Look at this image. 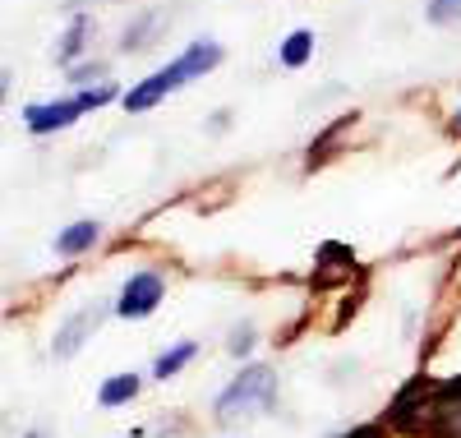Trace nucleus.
Instances as JSON below:
<instances>
[{"instance_id": "1", "label": "nucleus", "mask_w": 461, "mask_h": 438, "mask_svg": "<svg viewBox=\"0 0 461 438\" xmlns=\"http://www.w3.org/2000/svg\"><path fill=\"white\" fill-rule=\"evenodd\" d=\"M217 65H221V47H217V42H189L167 69L148 74L143 84H134V88L125 93V111H130V115L152 111L162 97H171V93L185 88V84H194V78H203V74L217 69Z\"/></svg>"}, {"instance_id": "2", "label": "nucleus", "mask_w": 461, "mask_h": 438, "mask_svg": "<svg viewBox=\"0 0 461 438\" xmlns=\"http://www.w3.org/2000/svg\"><path fill=\"white\" fill-rule=\"evenodd\" d=\"M277 397V370L273 365H245L236 379H230L217 397V420H245V415H263Z\"/></svg>"}, {"instance_id": "3", "label": "nucleus", "mask_w": 461, "mask_h": 438, "mask_svg": "<svg viewBox=\"0 0 461 438\" xmlns=\"http://www.w3.org/2000/svg\"><path fill=\"white\" fill-rule=\"evenodd\" d=\"M162 296H167V282L158 272H130V282L121 287V300H115V314L121 318H148L152 309L162 305Z\"/></svg>"}, {"instance_id": "4", "label": "nucleus", "mask_w": 461, "mask_h": 438, "mask_svg": "<svg viewBox=\"0 0 461 438\" xmlns=\"http://www.w3.org/2000/svg\"><path fill=\"white\" fill-rule=\"evenodd\" d=\"M79 115H84L79 97H69V102H32V106H23V125L32 134H56V130H69Z\"/></svg>"}, {"instance_id": "5", "label": "nucleus", "mask_w": 461, "mask_h": 438, "mask_svg": "<svg viewBox=\"0 0 461 438\" xmlns=\"http://www.w3.org/2000/svg\"><path fill=\"white\" fill-rule=\"evenodd\" d=\"M97 318H102V309H97V305H93V309H79V314L69 318V324L56 333V342H51V355H56V360H69V355L84 346V337H88V333H97Z\"/></svg>"}, {"instance_id": "6", "label": "nucleus", "mask_w": 461, "mask_h": 438, "mask_svg": "<svg viewBox=\"0 0 461 438\" xmlns=\"http://www.w3.org/2000/svg\"><path fill=\"white\" fill-rule=\"evenodd\" d=\"M97 235H102V226H97L93 217L74 222V226H65V231L56 235V254H65V259L84 254V250H93V241H97Z\"/></svg>"}, {"instance_id": "7", "label": "nucleus", "mask_w": 461, "mask_h": 438, "mask_svg": "<svg viewBox=\"0 0 461 438\" xmlns=\"http://www.w3.org/2000/svg\"><path fill=\"white\" fill-rule=\"evenodd\" d=\"M134 397H139V374H111V379L97 388V402H102L106 411L134 402Z\"/></svg>"}, {"instance_id": "8", "label": "nucleus", "mask_w": 461, "mask_h": 438, "mask_svg": "<svg viewBox=\"0 0 461 438\" xmlns=\"http://www.w3.org/2000/svg\"><path fill=\"white\" fill-rule=\"evenodd\" d=\"M310 56H314V32H310V28H295L286 42H282V51H277V60H282L286 69H300Z\"/></svg>"}, {"instance_id": "9", "label": "nucleus", "mask_w": 461, "mask_h": 438, "mask_svg": "<svg viewBox=\"0 0 461 438\" xmlns=\"http://www.w3.org/2000/svg\"><path fill=\"white\" fill-rule=\"evenodd\" d=\"M194 351H199L194 342H180V346L162 351V355H158V365H152V379H176L189 360H194Z\"/></svg>"}, {"instance_id": "10", "label": "nucleus", "mask_w": 461, "mask_h": 438, "mask_svg": "<svg viewBox=\"0 0 461 438\" xmlns=\"http://www.w3.org/2000/svg\"><path fill=\"white\" fill-rule=\"evenodd\" d=\"M158 23H162L158 14H143V19H139V23H134V28H130V32L121 37V47H125V51H143V47L152 42V37H158V32H152Z\"/></svg>"}, {"instance_id": "11", "label": "nucleus", "mask_w": 461, "mask_h": 438, "mask_svg": "<svg viewBox=\"0 0 461 438\" xmlns=\"http://www.w3.org/2000/svg\"><path fill=\"white\" fill-rule=\"evenodd\" d=\"M425 14H429V23H456L461 19V0H429Z\"/></svg>"}, {"instance_id": "12", "label": "nucleus", "mask_w": 461, "mask_h": 438, "mask_svg": "<svg viewBox=\"0 0 461 438\" xmlns=\"http://www.w3.org/2000/svg\"><path fill=\"white\" fill-rule=\"evenodd\" d=\"M84 37H88V19H74V23H69V37L60 42V60H69L74 51H79V47H84Z\"/></svg>"}, {"instance_id": "13", "label": "nucleus", "mask_w": 461, "mask_h": 438, "mask_svg": "<svg viewBox=\"0 0 461 438\" xmlns=\"http://www.w3.org/2000/svg\"><path fill=\"white\" fill-rule=\"evenodd\" d=\"M111 97H115V88H111V84H97V88L79 93V106H84V111H93V106H102V102H111Z\"/></svg>"}, {"instance_id": "14", "label": "nucleus", "mask_w": 461, "mask_h": 438, "mask_svg": "<svg viewBox=\"0 0 461 438\" xmlns=\"http://www.w3.org/2000/svg\"><path fill=\"white\" fill-rule=\"evenodd\" d=\"M254 346V333L249 328H240V333H230V351H236V355H245Z\"/></svg>"}, {"instance_id": "15", "label": "nucleus", "mask_w": 461, "mask_h": 438, "mask_svg": "<svg viewBox=\"0 0 461 438\" xmlns=\"http://www.w3.org/2000/svg\"><path fill=\"white\" fill-rule=\"evenodd\" d=\"M452 130H456V134H461V111H456V121H452Z\"/></svg>"}, {"instance_id": "16", "label": "nucleus", "mask_w": 461, "mask_h": 438, "mask_svg": "<svg viewBox=\"0 0 461 438\" xmlns=\"http://www.w3.org/2000/svg\"><path fill=\"white\" fill-rule=\"evenodd\" d=\"M28 438H42V433H28Z\"/></svg>"}, {"instance_id": "17", "label": "nucleus", "mask_w": 461, "mask_h": 438, "mask_svg": "<svg viewBox=\"0 0 461 438\" xmlns=\"http://www.w3.org/2000/svg\"><path fill=\"white\" fill-rule=\"evenodd\" d=\"M130 438H143V433H130Z\"/></svg>"}]
</instances>
